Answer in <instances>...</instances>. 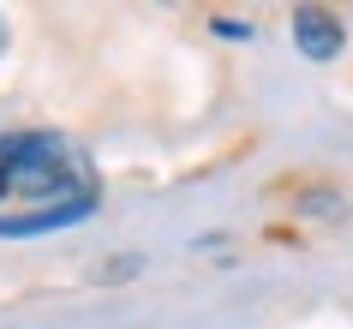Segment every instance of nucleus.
I'll list each match as a JSON object with an SVG mask.
<instances>
[{"label": "nucleus", "instance_id": "nucleus-3", "mask_svg": "<svg viewBox=\"0 0 353 329\" xmlns=\"http://www.w3.org/2000/svg\"><path fill=\"white\" fill-rule=\"evenodd\" d=\"M0 54H6V24H0Z\"/></svg>", "mask_w": 353, "mask_h": 329}, {"label": "nucleus", "instance_id": "nucleus-1", "mask_svg": "<svg viewBox=\"0 0 353 329\" xmlns=\"http://www.w3.org/2000/svg\"><path fill=\"white\" fill-rule=\"evenodd\" d=\"M294 42L305 60H335L341 54V19L323 6H299L294 12Z\"/></svg>", "mask_w": 353, "mask_h": 329}, {"label": "nucleus", "instance_id": "nucleus-4", "mask_svg": "<svg viewBox=\"0 0 353 329\" xmlns=\"http://www.w3.org/2000/svg\"><path fill=\"white\" fill-rule=\"evenodd\" d=\"M0 198H6V180H0Z\"/></svg>", "mask_w": 353, "mask_h": 329}, {"label": "nucleus", "instance_id": "nucleus-2", "mask_svg": "<svg viewBox=\"0 0 353 329\" xmlns=\"http://www.w3.org/2000/svg\"><path fill=\"white\" fill-rule=\"evenodd\" d=\"M96 210V192L90 198H66L54 210H37V216H0V239H24V234H54V228H72Z\"/></svg>", "mask_w": 353, "mask_h": 329}]
</instances>
